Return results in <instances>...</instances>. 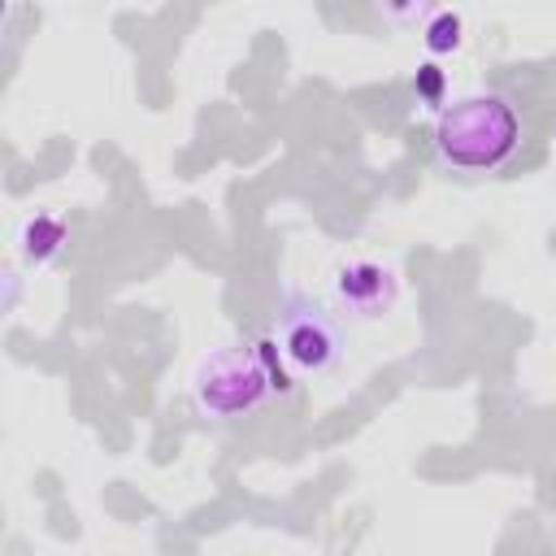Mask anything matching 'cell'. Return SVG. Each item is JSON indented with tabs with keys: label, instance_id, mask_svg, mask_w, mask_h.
Listing matches in <instances>:
<instances>
[{
	"label": "cell",
	"instance_id": "6da1fadb",
	"mask_svg": "<svg viewBox=\"0 0 556 556\" xmlns=\"http://www.w3.org/2000/svg\"><path fill=\"white\" fill-rule=\"evenodd\" d=\"M521 143V117L500 91H473L447 100L434 117V152L443 165L465 174L500 169Z\"/></svg>",
	"mask_w": 556,
	"mask_h": 556
},
{
	"label": "cell",
	"instance_id": "8992f818",
	"mask_svg": "<svg viewBox=\"0 0 556 556\" xmlns=\"http://www.w3.org/2000/svg\"><path fill=\"white\" fill-rule=\"evenodd\" d=\"M421 43L430 56H443V52H456L460 48V13L452 9H434L426 30H421Z\"/></svg>",
	"mask_w": 556,
	"mask_h": 556
},
{
	"label": "cell",
	"instance_id": "7a4b0ae2",
	"mask_svg": "<svg viewBox=\"0 0 556 556\" xmlns=\"http://www.w3.org/2000/svg\"><path fill=\"white\" fill-rule=\"evenodd\" d=\"M282 387L274 343H222L191 369V404L213 421L256 413Z\"/></svg>",
	"mask_w": 556,
	"mask_h": 556
},
{
	"label": "cell",
	"instance_id": "3957f363",
	"mask_svg": "<svg viewBox=\"0 0 556 556\" xmlns=\"http://www.w3.org/2000/svg\"><path fill=\"white\" fill-rule=\"evenodd\" d=\"M274 348L300 374H330L348 352L343 313L300 287H287L274 313Z\"/></svg>",
	"mask_w": 556,
	"mask_h": 556
},
{
	"label": "cell",
	"instance_id": "52a82bcc",
	"mask_svg": "<svg viewBox=\"0 0 556 556\" xmlns=\"http://www.w3.org/2000/svg\"><path fill=\"white\" fill-rule=\"evenodd\" d=\"M413 96L426 104V109H443L447 100V78H443V70L434 65V61H426V65H417V74H413Z\"/></svg>",
	"mask_w": 556,
	"mask_h": 556
},
{
	"label": "cell",
	"instance_id": "5b68a950",
	"mask_svg": "<svg viewBox=\"0 0 556 556\" xmlns=\"http://www.w3.org/2000/svg\"><path fill=\"white\" fill-rule=\"evenodd\" d=\"M70 243V226L61 213H30L22 226H17V256L22 265L30 269H43L52 265Z\"/></svg>",
	"mask_w": 556,
	"mask_h": 556
},
{
	"label": "cell",
	"instance_id": "277c9868",
	"mask_svg": "<svg viewBox=\"0 0 556 556\" xmlns=\"http://www.w3.org/2000/svg\"><path fill=\"white\" fill-rule=\"evenodd\" d=\"M334 304H339L343 317L378 321L400 304V278H395L391 265H382L374 256L343 261L334 269Z\"/></svg>",
	"mask_w": 556,
	"mask_h": 556
}]
</instances>
